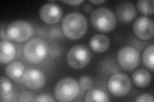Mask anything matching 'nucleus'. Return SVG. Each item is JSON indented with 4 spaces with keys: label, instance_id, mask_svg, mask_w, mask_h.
I'll use <instances>...</instances> for the list:
<instances>
[{
    "label": "nucleus",
    "instance_id": "obj_11",
    "mask_svg": "<svg viewBox=\"0 0 154 102\" xmlns=\"http://www.w3.org/2000/svg\"><path fill=\"white\" fill-rule=\"evenodd\" d=\"M25 84L31 89H39L45 83V77L40 70L31 68L27 70L23 75Z\"/></svg>",
    "mask_w": 154,
    "mask_h": 102
},
{
    "label": "nucleus",
    "instance_id": "obj_7",
    "mask_svg": "<svg viewBox=\"0 0 154 102\" xmlns=\"http://www.w3.org/2000/svg\"><path fill=\"white\" fill-rule=\"evenodd\" d=\"M118 61L122 68L131 71L136 68L140 61L139 51L132 47H122L118 52Z\"/></svg>",
    "mask_w": 154,
    "mask_h": 102
},
{
    "label": "nucleus",
    "instance_id": "obj_16",
    "mask_svg": "<svg viewBox=\"0 0 154 102\" xmlns=\"http://www.w3.org/2000/svg\"><path fill=\"white\" fill-rule=\"evenodd\" d=\"M132 80L136 86L144 87L150 84L151 74L145 69H139L133 73Z\"/></svg>",
    "mask_w": 154,
    "mask_h": 102
},
{
    "label": "nucleus",
    "instance_id": "obj_9",
    "mask_svg": "<svg viewBox=\"0 0 154 102\" xmlns=\"http://www.w3.org/2000/svg\"><path fill=\"white\" fill-rule=\"evenodd\" d=\"M135 35L141 40H149L153 36V22L147 17H138L133 24Z\"/></svg>",
    "mask_w": 154,
    "mask_h": 102
},
{
    "label": "nucleus",
    "instance_id": "obj_4",
    "mask_svg": "<svg viewBox=\"0 0 154 102\" xmlns=\"http://www.w3.org/2000/svg\"><path fill=\"white\" fill-rule=\"evenodd\" d=\"M6 33L10 39L17 42H24L32 36L33 28L28 21H16L8 24Z\"/></svg>",
    "mask_w": 154,
    "mask_h": 102
},
{
    "label": "nucleus",
    "instance_id": "obj_6",
    "mask_svg": "<svg viewBox=\"0 0 154 102\" xmlns=\"http://www.w3.org/2000/svg\"><path fill=\"white\" fill-rule=\"evenodd\" d=\"M91 56V52L88 47L82 44H77L69 50L66 60L72 68L80 69L88 65Z\"/></svg>",
    "mask_w": 154,
    "mask_h": 102
},
{
    "label": "nucleus",
    "instance_id": "obj_5",
    "mask_svg": "<svg viewBox=\"0 0 154 102\" xmlns=\"http://www.w3.org/2000/svg\"><path fill=\"white\" fill-rule=\"evenodd\" d=\"M79 92V85L77 81L72 78H64L56 85L54 93L56 98L60 101L73 100Z\"/></svg>",
    "mask_w": 154,
    "mask_h": 102
},
{
    "label": "nucleus",
    "instance_id": "obj_25",
    "mask_svg": "<svg viewBox=\"0 0 154 102\" xmlns=\"http://www.w3.org/2000/svg\"><path fill=\"white\" fill-rule=\"evenodd\" d=\"M84 10L85 12L89 13V12H91V11H92L93 7L89 4H85L84 7Z\"/></svg>",
    "mask_w": 154,
    "mask_h": 102
},
{
    "label": "nucleus",
    "instance_id": "obj_1",
    "mask_svg": "<svg viewBox=\"0 0 154 102\" xmlns=\"http://www.w3.org/2000/svg\"><path fill=\"white\" fill-rule=\"evenodd\" d=\"M87 28V19L80 13H69L62 19V31L69 39L76 40L82 37L86 32Z\"/></svg>",
    "mask_w": 154,
    "mask_h": 102
},
{
    "label": "nucleus",
    "instance_id": "obj_3",
    "mask_svg": "<svg viewBox=\"0 0 154 102\" xmlns=\"http://www.w3.org/2000/svg\"><path fill=\"white\" fill-rule=\"evenodd\" d=\"M48 52L45 41L41 38L35 37L29 40L23 48L25 60L31 63H38L45 59Z\"/></svg>",
    "mask_w": 154,
    "mask_h": 102
},
{
    "label": "nucleus",
    "instance_id": "obj_23",
    "mask_svg": "<svg viewBox=\"0 0 154 102\" xmlns=\"http://www.w3.org/2000/svg\"><path fill=\"white\" fill-rule=\"evenodd\" d=\"M136 101H153V98L152 95L150 94H143L139 96L136 100Z\"/></svg>",
    "mask_w": 154,
    "mask_h": 102
},
{
    "label": "nucleus",
    "instance_id": "obj_12",
    "mask_svg": "<svg viewBox=\"0 0 154 102\" xmlns=\"http://www.w3.org/2000/svg\"><path fill=\"white\" fill-rule=\"evenodd\" d=\"M117 17L120 22H128L132 21L137 15L134 4L130 2H122L116 8Z\"/></svg>",
    "mask_w": 154,
    "mask_h": 102
},
{
    "label": "nucleus",
    "instance_id": "obj_2",
    "mask_svg": "<svg viewBox=\"0 0 154 102\" xmlns=\"http://www.w3.org/2000/svg\"><path fill=\"white\" fill-rule=\"evenodd\" d=\"M91 24L96 30L102 32H108L114 28L116 18L114 13L106 7H100L91 13Z\"/></svg>",
    "mask_w": 154,
    "mask_h": 102
},
{
    "label": "nucleus",
    "instance_id": "obj_15",
    "mask_svg": "<svg viewBox=\"0 0 154 102\" xmlns=\"http://www.w3.org/2000/svg\"><path fill=\"white\" fill-rule=\"evenodd\" d=\"M25 71V66L19 61L10 63L6 68V74L10 78L14 80L20 79Z\"/></svg>",
    "mask_w": 154,
    "mask_h": 102
},
{
    "label": "nucleus",
    "instance_id": "obj_13",
    "mask_svg": "<svg viewBox=\"0 0 154 102\" xmlns=\"http://www.w3.org/2000/svg\"><path fill=\"white\" fill-rule=\"evenodd\" d=\"M89 45L94 52L103 53L107 51L110 46L109 38L102 34H97L91 37Z\"/></svg>",
    "mask_w": 154,
    "mask_h": 102
},
{
    "label": "nucleus",
    "instance_id": "obj_14",
    "mask_svg": "<svg viewBox=\"0 0 154 102\" xmlns=\"http://www.w3.org/2000/svg\"><path fill=\"white\" fill-rule=\"evenodd\" d=\"M16 56V48L11 42L2 40L0 44V61L7 64L12 61Z\"/></svg>",
    "mask_w": 154,
    "mask_h": 102
},
{
    "label": "nucleus",
    "instance_id": "obj_8",
    "mask_svg": "<svg viewBox=\"0 0 154 102\" xmlns=\"http://www.w3.org/2000/svg\"><path fill=\"white\" fill-rule=\"evenodd\" d=\"M108 87L112 95L118 96H125L131 89V81L126 74L117 73L110 77Z\"/></svg>",
    "mask_w": 154,
    "mask_h": 102
},
{
    "label": "nucleus",
    "instance_id": "obj_18",
    "mask_svg": "<svg viewBox=\"0 0 154 102\" xmlns=\"http://www.w3.org/2000/svg\"><path fill=\"white\" fill-rule=\"evenodd\" d=\"M153 57H154V48L153 44H151L147 47L143 54V64L148 69L153 70Z\"/></svg>",
    "mask_w": 154,
    "mask_h": 102
},
{
    "label": "nucleus",
    "instance_id": "obj_10",
    "mask_svg": "<svg viewBox=\"0 0 154 102\" xmlns=\"http://www.w3.org/2000/svg\"><path fill=\"white\" fill-rule=\"evenodd\" d=\"M62 11L59 6L52 3H47L41 7L39 16L45 22L54 24L59 22L62 17Z\"/></svg>",
    "mask_w": 154,
    "mask_h": 102
},
{
    "label": "nucleus",
    "instance_id": "obj_19",
    "mask_svg": "<svg viewBox=\"0 0 154 102\" xmlns=\"http://www.w3.org/2000/svg\"><path fill=\"white\" fill-rule=\"evenodd\" d=\"M139 12L144 15H151L153 12V0H142L139 1L137 4Z\"/></svg>",
    "mask_w": 154,
    "mask_h": 102
},
{
    "label": "nucleus",
    "instance_id": "obj_24",
    "mask_svg": "<svg viewBox=\"0 0 154 102\" xmlns=\"http://www.w3.org/2000/svg\"><path fill=\"white\" fill-rule=\"evenodd\" d=\"M62 2L72 4V5H79L80 3H83L84 1L82 0H76V1H62Z\"/></svg>",
    "mask_w": 154,
    "mask_h": 102
},
{
    "label": "nucleus",
    "instance_id": "obj_26",
    "mask_svg": "<svg viewBox=\"0 0 154 102\" xmlns=\"http://www.w3.org/2000/svg\"><path fill=\"white\" fill-rule=\"evenodd\" d=\"M89 2L90 3H93V4H101V3H103V2H105V1H103V0H102V1H89Z\"/></svg>",
    "mask_w": 154,
    "mask_h": 102
},
{
    "label": "nucleus",
    "instance_id": "obj_17",
    "mask_svg": "<svg viewBox=\"0 0 154 102\" xmlns=\"http://www.w3.org/2000/svg\"><path fill=\"white\" fill-rule=\"evenodd\" d=\"M110 100L108 95L99 89L89 90L85 96V101H109Z\"/></svg>",
    "mask_w": 154,
    "mask_h": 102
},
{
    "label": "nucleus",
    "instance_id": "obj_20",
    "mask_svg": "<svg viewBox=\"0 0 154 102\" xmlns=\"http://www.w3.org/2000/svg\"><path fill=\"white\" fill-rule=\"evenodd\" d=\"M12 90V84L11 82L4 76L1 77V86H0V94L5 96L11 93Z\"/></svg>",
    "mask_w": 154,
    "mask_h": 102
},
{
    "label": "nucleus",
    "instance_id": "obj_22",
    "mask_svg": "<svg viewBox=\"0 0 154 102\" xmlns=\"http://www.w3.org/2000/svg\"><path fill=\"white\" fill-rule=\"evenodd\" d=\"M34 101H55V100L53 98V96L50 94H42L37 96L35 100H33Z\"/></svg>",
    "mask_w": 154,
    "mask_h": 102
},
{
    "label": "nucleus",
    "instance_id": "obj_21",
    "mask_svg": "<svg viewBox=\"0 0 154 102\" xmlns=\"http://www.w3.org/2000/svg\"><path fill=\"white\" fill-rule=\"evenodd\" d=\"M79 83L81 88L84 91L91 89V87L93 86L92 80H91V79L88 76L82 77L80 79Z\"/></svg>",
    "mask_w": 154,
    "mask_h": 102
}]
</instances>
